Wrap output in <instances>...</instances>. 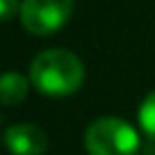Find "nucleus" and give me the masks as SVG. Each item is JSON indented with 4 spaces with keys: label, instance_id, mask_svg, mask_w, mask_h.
<instances>
[{
    "label": "nucleus",
    "instance_id": "obj_5",
    "mask_svg": "<svg viewBox=\"0 0 155 155\" xmlns=\"http://www.w3.org/2000/svg\"><path fill=\"white\" fill-rule=\"evenodd\" d=\"M30 89V80L16 71H7L0 75V105H18L25 101Z\"/></svg>",
    "mask_w": 155,
    "mask_h": 155
},
{
    "label": "nucleus",
    "instance_id": "obj_7",
    "mask_svg": "<svg viewBox=\"0 0 155 155\" xmlns=\"http://www.w3.org/2000/svg\"><path fill=\"white\" fill-rule=\"evenodd\" d=\"M18 9H21V2H18V0H0V23L12 21Z\"/></svg>",
    "mask_w": 155,
    "mask_h": 155
},
{
    "label": "nucleus",
    "instance_id": "obj_4",
    "mask_svg": "<svg viewBox=\"0 0 155 155\" xmlns=\"http://www.w3.org/2000/svg\"><path fill=\"white\" fill-rule=\"evenodd\" d=\"M5 146L14 155H44L48 146V137L39 126L32 123H16L7 128Z\"/></svg>",
    "mask_w": 155,
    "mask_h": 155
},
{
    "label": "nucleus",
    "instance_id": "obj_6",
    "mask_svg": "<svg viewBox=\"0 0 155 155\" xmlns=\"http://www.w3.org/2000/svg\"><path fill=\"white\" fill-rule=\"evenodd\" d=\"M139 126L150 139H155V91H150L139 107Z\"/></svg>",
    "mask_w": 155,
    "mask_h": 155
},
{
    "label": "nucleus",
    "instance_id": "obj_3",
    "mask_svg": "<svg viewBox=\"0 0 155 155\" xmlns=\"http://www.w3.org/2000/svg\"><path fill=\"white\" fill-rule=\"evenodd\" d=\"M73 12V0H23L21 23L37 37L53 34L68 21Z\"/></svg>",
    "mask_w": 155,
    "mask_h": 155
},
{
    "label": "nucleus",
    "instance_id": "obj_1",
    "mask_svg": "<svg viewBox=\"0 0 155 155\" xmlns=\"http://www.w3.org/2000/svg\"><path fill=\"white\" fill-rule=\"evenodd\" d=\"M30 82L44 96H71L84 82V66L78 55L62 48L44 50L30 64Z\"/></svg>",
    "mask_w": 155,
    "mask_h": 155
},
{
    "label": "nucleus",
    "instance_id": "obj_2",
    "mask_svg": "<svg viewBox=\"0 0 155 155\" xmlns=\"http://www.w3.org/2000/svg\"><path fill=\"white\" fill-rule=\"evenodd\" d=\"M139 146L137 130L114 116L94 121L84 132V148L89 155H137Z\"/></svg>",
    "mask_w": 155,
    "mask_h": 155
}]
</instances>
